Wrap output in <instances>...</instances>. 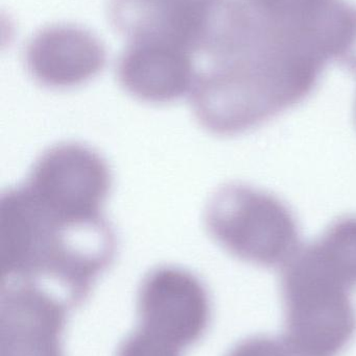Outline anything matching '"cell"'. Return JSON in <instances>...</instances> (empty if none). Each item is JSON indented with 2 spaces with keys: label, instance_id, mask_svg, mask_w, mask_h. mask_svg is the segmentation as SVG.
<instances>
[{
  "label": "cell",
  "instance_id": "5",
  "mask_svg": "<svg viewBox=\"0 0 356 356\" xmlns=\"http://www.w3.org/2000/svg\"><path fill=\"white\" fill-rule=\"evenodd\" d=\"M8 356H60L63 309L45 289L25 282L3 284Z\"/></svg>",
  "mask_w": 356,
  "mask_h": 356
},
{
  "label": "cell",
  "instance_id": "7",
  "mask_svg": "<svg viewBox=\"0 0 356 356\" xmlns=\"http://www.w3.org/2000/svg\"><path fill=\"white\" fill-rule=\"evenodd\" d=\"M268 8L282 14L304 12L311 8L316 0H261Z\"/></svg>",
  "mask_w": 356,
  "mask_h": 356
},
{
  "label": "cell",
  "instance_id": "4",
  "mask_svg": "<svg viewBox=\"0 0 356 356\" xmlns=\"http://www.w3.org/2000/svg\"><path fill=\"white\" fill-rule=\"evenodd\" d=\"M140 332L179 350L204 332L208 299L198 280L176 268H161L144 280L140 291Z\"/></svg>",
  "mask_w": 356,
  "mask_h": 356
},
{
  "label": "cell",
  "instance_id": "6",
  "mask_svg": "<svg viewBox=\"0 0 356 356\" xmlns=\"http://www.w3.org/2000/svg\"><path fill=\"white\" fill-rule=\"evenodd\" d=\"M226 356H316L301 350L286 338L251 337L238 343Z\"/></svg>",
  "mask_w": 356,
  "mask_h": 356
},
{
  "label": "cell",
  "instance_id": "2",
  "mask_svg": "<svg viewBox=\"0 0 356 356\" xmlns=\"http://www.w3.org/2000/svg\"><path fill=\"white\" fill-rule=\"evenodd\" d=\"M355 280L328 257L301 259L282 276L284 338L316 356L340 355L356 334Z\"/></svg>",
  "mask_w": 356,
  "mask_h": 356
},
{
  "label": "cell",
  "instance_id": "3",
  "mask_svg": "<svg viewBox=\"0 0 356 356\" xmlns=\"http://www.w3.org/2000/svg\"><path fill=\"white\" fill-rule=\"evenodd\" d=\"M24 188L49 211L75 219L102 216L111 186L108 166L79 144L48 149L33 166Z\"/></svg>",
  "mask_w": 356,
  "mask_h": 356
},
{
  "label": "cell",
  "instance_id": "1",
  "mask_svg": "<svg viewBox=\"0 0 356 356\" xmlns=\"http://www.w3.org/2000/svg\"><path fill=\"white\" fill-rule=\"evenodd\" d=\"M114 249V236L102 216L73 219L58 215L23 186L2 196V282H49L77 300L106 269Z\"/></svg>",
  "mask_w": 356,
  "mask_h": 356
}]
</instances>
